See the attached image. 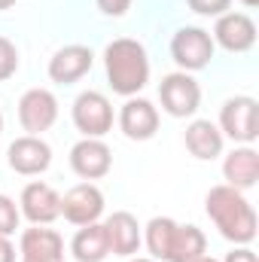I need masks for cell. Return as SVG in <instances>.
Returning a JSON list of instances; mask_svg holds the SVG:
<instances>
[{
    "label": "cell",
    "mask_w": 259,
    "mask_h": 262,
    "mask_svg": "<svg viewBox=\"0 0 259 262\" xmlns=\"http://www.w3.org/2000/svg\"><path fill=\"white\" fill-rule=\"evenodd\" d=\"M204 210L226 241L250 244L256 238V213H253V204L244 198L241 189H232L226 183L210 186V192L204 198Z\"/></svg>",
    "instance_id": "1"
},
{
    "label": "cell",
    "mask_w": 259,
    "mask_h": 262,
    "mask_svg": "<svg viewBox=\"0 0 259 262\" xmlns=\"http://www.w3.org/2000/svg\"><path fill=\"white\" fill-rule=\"evenodd\" d=\"M104 70H107V82L116 95L134 98L146 82H149V58L143 43L119 37L104 49Z\"/></svg>",
    "instance_id": "2"
},
{
    "label": "cell",
    "mask_w": 259,
    "mask_h": 262,
    "mask_svg": "<svg viewBox=\"0 0 259 262\" xmlns=\"http://www.w3.org/2000/svg\"><path fill=\"white\" fill-rule=\"evenodd\" d=\"M159 101H162V110L174 119H186L195 116L198 107H201V85L192 79V73L186 70H177V73H168L159 85Z\"/></svg>",
    "instance_id": "3"
},
{
    "label": "cell",
    "mask_w": 259,
    "mask_h": 262,
    "mask_svg": "<svg viewBox=\"0 0 259 262\" xmlns=\"http://www.w3.org/2000/svg\"><path fill=\"white\" fill-rule=\"evenodd\" d=\"M70 116H73L76 131H82V137H104L107 131H113V104L107 95L95 89L76 95Z\"/></svg>",
    "instance_id": "4"
},
{
    "label": "cell",
    "mask_w": 259,
    "mask_h": 262,
    "mask_svg": "<svg viewBox=\"0 0 259 262\" xmlns=\"http://www.w3.org/2000/svg\"><path fill=\"white\" fill-rule=\"evenodd\" d=\"M220 131L235 143H253L259 137V104L247 95L229 98L220 110Z\"/></svg>",
    "instance_id": "5"
},
{
    "label": "cell",
    "mask_w": 259,
    "mask_h": 262,
    "mask_svg": "<svg viewBox=\"0 0 259 262\" xmlns=\"http://www.w3.org/2000/svg\"><path fill=\"white\" fill-rule=\"evenodd\" d=\"M213 49H217V43L204 28H180L171 37V58L186 73L204 70L213 58Z\"/></svg>",
    "instance_id": "6"
},
{
    "label": "cell",
    "mask_w": 259,
    "mask_h": 262,
    "mask_svg": "<svg viewBox=\"0 0 259 262\" xmlns=\"http://www.w3.org/2000/svg\"><path fill=\"white\" fill-rule=\"evenodd\" d=\"M6 159H9V168L21 177H37L43 174L49 165H52V146L37 137V134H25V137H15L6 149Z\"/></svg>",
    "instance_id": "7"
},
{
    "label": "cell",
    "mask_w": 259,
    "mask_h": 262,
    "mask_svg": "<svg viewBox=\"0 0 259 262\" xmlns=\"http://www.w3.org/2000/svg\"><path fill=\"white\" fill-rule=\"evenodd\" d=\"M70 168L76 177H82L85 183L101 180L110 174L113 168V152L101 137H82L79 143H73L70 149Z\"/></svg>",
    "instance_id": "8"
},
{
    "label": "cell",
    "mask_w": 259,
    "mask_h": 262,
    "mask_svg": "<svg viewBox=\"0 0 259 262\" xmlns=\"http://www.w3.org/2000/svg\"><path fill=\"white\" fill-rule=\"evenodd\" d=\"M58 119V101L49 89H28L18 101V122L28 134H43Z\"/></svg>",
    "instance_id": "9"
},
{
    "label": "cell",
    "mask_w": 259,
    "mask_h": 262,
    "mask_svg": "<svg viewBox=\"0 0 259 262\" xmlns=\"http://www.w3.org/2000/svg\"><path fill=\"white\" fill-rule=\"evenodd\" d=\"M213 43H220L226 52H250L253 43H256V25L247 12H223L217 15V25H213Z\"/></svg>",
    "instance_id": "10"
},
{
    "label": "cell",
    "mask_w": 259,
    "mask_h": 262,
    "mask_svg": "<svg viewBox=\"0 0 259 262\" xmlns=\"http://www.w3.org/2000/svg\"><path fill=\"white\" fill-rule=\"evenodd\" d=\"M101 213H104V192L95 183H76L61 198V216H64L70 226L98 223Z\"/></svg>",
    "instance_id": "11"
},
{
    "label": "cell",
    "mask_w": 259,
    "mask_h": 262,
    "mask_svg": "<svg viewBox=\"0 0 259 262\" xmlns=\"http://www.w3.org/2000/svg\"><path fill=\"white\" fill-rule=\"evenodd\" d=\"M18 210L21 216H28L34 226H49L61 216V195L49 186V183H28L18 198Z\"/></svg>",
    "instance_id": "12"
},
{
    "label": "cell",
    "mask_w": 259,
    "mask_h": 262,
    "mask_svg": "<svg viewBox=\"0 0 259 262\" xmlns=\"http://www.w3.org/2000/svg\"><path fill=\"white\" fill-rule=\"evenodd\" d=\"M95 64V55L89 46H79V43H70L61 46L52 58H49V79L58 82V85H70L76 79H82Z\"/></svg>",
    "instance_id": "13"
},
{
    "label": "cell",
    "mask_w": 259,
    "mask_h": 262,
    "mask_svg": "<svg viewBox=\"0 0 259 262\" xmlns=\"http://www.w3.org/2000/svg\"><path fill=\"white\" fill-rule=\"evenodd\" d=\"M18 253H21V259H28V262H55V259H64V238H61L55 229H46V226H31V229H25V232H21Z\"/></svg>",
    "instance_id": "14"
},
{
    "label": "cell",
    "mask_w": 259,
    "mask_h": 262,
    "mask_svg": "<svg viewBox=\"0 0 259 262\" xmlns=\"http://www.w3.org/2000/svg\"><path fill=\"white\" fill-rule=\"evenodd\" d=\"M119 128L128 140H149L159 131V110L146 98H128L119 110Z\"/></svg>",
    "instance_id": "15"
},
{
    "label": "cell",
    "mask_w": 259,
    "mask_h": 262,
    "mask_svg": "<svg viewBox=\"0 0 259 262\" xmlns=\"http://www.w3.org/2000/svg\"><path fill=\"white\" fill-rule=\"evenodd\" d=\"M104 232H107V244H110V253L113 256H122L128 259L140 250L143 244V235H140V226L137 220L131 216L128 210H116L104 220Z\"/></svg>",
    "instance_id": "16"
},
{
    "label": "cell",
    "mask_w": 259,
    "mask_h": 262,
    "mask_svg": "<svg viewBox=\"0 0 259 262\" xmlns=\"http://www.w3.org/2000/svg\"><path fill=\"white\" fill-rule=\"evenodd\" d=\"M223 177H226V186H232V189H250V186H256L259 180V152L250 146V143H241V146H235L229 156H226V162H223Z\"/></svg>",
    "instance_id": "17"
},
{
    "label": "cell",
    "mask_w": 259,
    "mask_h": 262,
    "mask_svg": "<svg viewBox=\"0 0 259 262\" xmlns=\"http://www.w3.org/2000/svg\"><path fill=\"white\" fill-rule=\"evenodd\" d=\"M223 140L226 137H223L220 125H213L210 119H192L186 125V134H183L186 149L198 162H213L217 156H223Z\"/></svg>",
    "instance_id": "18"
},
{
    "label": "cell",
    "mask_w": 259,
    "mask_h": 262,
    "mask_svg": "<svg viewBox=\"0 0 259 262\" xmlns=\"http://www.w3.org/2000/svg\"><path fill=\"white\" fill-rule=\"evenodd\" d=\"M70 253L76 262H104L110 256V244H107V232L104 223H89L79 226V232L70 241Z\"/></svg>",
    "instance_id": "19"
},
{
    "label": "cell",
    "mask_w": 259,
    "mask_h": 262,
    "mask_svg": "<svg viewBox=\"0 0 259 262\" xmlns=\"http://www.w3.org/2000/svg\"><path fill=\"white\" fill-rule=\"evenodd\" d=\"M207 253V238L198 226H180L177 223V232H174V241H171V253L168 262H192L198 256Z\"/></svg>",
    "instance_id": "20"
},
{
    "label": "cell",
    "mask_w": 259,
    "mask_h": 262,
    "mask_svg": "<svg viewBox=\"0 0 259 262\" xmlns=\"http://www.w3.org/2000/svg\"><path fill=\"white\" fill-rule=\"evenodd\" d=\"M174 232H177V223L171 216H153L146 223V250L156 262H168L171 253V241H174Z\"/></svg>",
    "instance_id": "21"
},
{
    "label": "cell",
    "mask_w": 259,
    "mask_h": 262,
    "mask_svg": "<svg viewBox=\"0 0 259 262\" xmlns=\"http://www.w3.org/2000/svg\"><path fill=\"white\" fill-rule=\"evenodd\" d=\"M18 220H21V210H18V204H15L9 195H0V235H3V238L15 235V229H18Z\"/></svg>",
    "instance_id": "22"
},
{
    "label": "cell",
    "mask_w": 259,
    "mask_h": 262,
    "mask_svg": "<svg viewBox=\"0 0 259 262\" xmlns=\"http://www.w3.org/2000/svg\"><path fill=\"white\" fill-rule=\"evenodd\" d=\"M15 70H18V49L12 40L0 37V82L15 76Z\"/></svg>",
    "instance_id": "23"
},
{
    "label": "cell",
    "mask_w": 259,
    "mask_h": 262,
    "mask_svg": "<svg viewBox=\"0 0 259 262\" xmlns=\"http://www.w3.org/2000/svg\"><path fill=\"white\" fill-rule=\"evenodd\" d=\"M186 3H189V9L198 12V15H223L232 6V0H186Z\"/></svg>",
    "instance_id": "24"
},
{
    "label": "cell",
    "mask_w": 259,
    "mask_h": 262,
    "mask_svg": "<svg viewBox=\"0 0 259 262\" xmlns=\"http://www.w3.org/2000/svg\"><path fill=\"white\" fill-rule=\"evenodd\" d=\"M98 9L110 18H122L131 9V0H98Z\"/></svg>",
    "instance_id": "25"
},
{
    "label": "cell",
    "mask_w": 259,
    "mask_h": 262,
    "mask_svg": "<svg viewBox=\"0 0 259 262\" xmlns=\"http://www.w3.org/2000/svg\"><path fill=\"white\" fill-rule=\"evenodd\" d=\"M223 262H259V259H256V253H253L247 244H238L232 253H226V259Z\"/></svg>",
    "instance_id": "26"
},
{
    "label": "cell",
    "mask_w": 259,
    "mask_h": 262,
    "mask_svg": "<svg viewBox=\"0 0 259 262\" xmlns=\"http://www.w3.org/2000/svg\"><path fill=\"white\" fill-rule=\"evenodd\" d=\"M0 262H15V247H12V241L3 238V235H0Z\"/></svg>",
    "instance_id": "27"
},
{
    "label": "cell",
    "mask_w": 259,
    "mask_h": 262,
    "mask_svg": "<svg viewBox=\"0 0 259 262\" xmlns=\"http://www.w3.org/2000/svg\"><path fill=\"white\" fill-rule=\"evenodd\" d=\"M125 262H156V259H143V256H128Z\"/></svg>",
    "instance_id": "28"
},
{
    "label": "cell",
    "mask_w": 259,
    "mask_h": 262,
    "mask_svg": "<svg viewBox=\"0 0 259 262\" xmlns=\"http://www.w3.org/2000/svg\"><path fill=\"white\" fill-rule=\"evenodd\" d=\"M192 262H217V259H213V256H207V253H204V256H198V259H192Z\"/></svg>",
    "instance_id": "29"
},
{
    "label": "cell",
    "mask_w": 259,
    "mask_h": 262,
    "mask_svg": "<svg viewBox=\"0 0 259 262\" xmlns=\"http://www.w3.org/2000/svg\"><path fill=\"white\" fill-rule=\"evenodd\" d=\"M12 3H15V0H0V9H9Z\"/></svg>",
    "instance_id": "30"
},
{
    "label": "cell",
    "mask_w": 259,
    "mask_h": 262,
    "mask_svg": "<svg viewBox=\"0 0 259 262\" xmlns=\"http://www.w3.org/2000/svg\"><path fill=\"white\" fill-rule=\"evenodd\" d=\"M241 3H244V6H250V9H253V6H259V0H241Z\"/></svg>",
    "instance_id": "31"
},
{
    "label": "cell",
    "mask_w": 259,
    "mask_h": 262,
    "mask_svg": "<svg viewBox=\"0 0 259 262\" xmlns=\"http://www.w3.org/2000/svg\"><path fill=\"white\" fill-rule=\"evenodd\" d=\"M0 131H3V113H0Z\"/></svg>",
    "instance_id": "32"
},
{
    "label": "cell",
    "mask_w": 259,
    "mask_h": 262,
    "mask_svg": "<svg viewBox=\"0 0 259 262\" xmlns=\"http://www.w3.org/2000/svg\"><path fill=\"white\" fill-rule=\"evenodd\" d=\"M21 262H28V259H21ZM55 262H64V259H55Z\"/></svg>",
    "instance_id": "33"
}]
</instances>
